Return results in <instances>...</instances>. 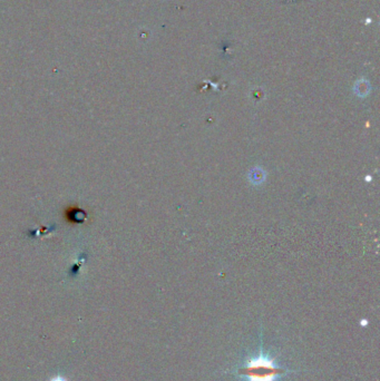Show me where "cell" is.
I'll return each instance as SVG.
<instances>
[{"instance_id": "obj_1", "label": "cell", "mask_w": 380, "mask_h": 381, "mask_svg": "<svg viewBox=\"0 0 380 381\" xmlns=\"http://www.w3.org/2000/svg\"><path fill=\"white\" fill-rule=\"evenodd\" d=\"M289 372V369L280 367L275 359L265 351L260 334L259 353L247 358L244 364L238 368L236 376L242 381H279Z\"/></svg>"}, {"instance_id": "obj_2", "label": "cell", "mask_w": 380, "mask_h": 381, "mask_svg": "<svg viewBox=\"0 0 380 381\" xmlns=\"http://www.w3.org/2000/svg\"><path fill=\"white\" fill-rule=\"evenodd\" d=\"M51 381H66L64 378H61V377H56V378H54V379H52Z\"/></svg>"}, {"instance_id": "obj_3", "label": "cell", "mask_w": 380, "mask_h": 381, "mask_svg": "<svg viewBox=\"0 0 380 381\" xmlns=\"http://www.w3.org/2000/svg\"><path fill=\"white\" fill-rule=\"evenodd\" d=\"M367 323H368V322H367L366 320H364V321H361V322H360V324H361V325H364V327H365V325H367Z\"/></svg>"}]
</instances>
